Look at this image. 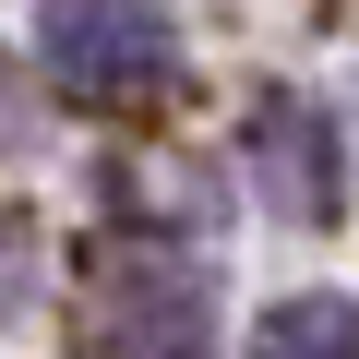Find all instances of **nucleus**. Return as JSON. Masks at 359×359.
I'll return each instance as SVG.
<instances>
[{"instance_id":"3","label":"nucleus","mask_w":359,"mask_h":359,"mask_svg":"<svg viewBox=\"0 0 359 359\" xmlns=\"http://www.w3.org/2000/svg\"><path fill=\"white\" fill-rule=\"evenodd\" d=\"M240 156H252L264 204H276L287 228H335V216H347V144H335V120H323L299 84H264V96H252Z\"/></svg>"},{"instance_id":"1","label":"nucleus","mask_w":359,"mask_h":359,"mask_svg":"<svg viewBox=\"0 0 359 359\" xmlns=\"http://www.w3.org/2000/svg\"><path fill=\"white\" fill-rule=\"evenodd\" d=\"M36 72L60 108H168L192 84V48L144 0H36Z\"/></svg>"},{"instance_id":"4","label":"nucleus","mask_w":359,"mask_h":359,"mask_svg":"<svg viewBox=\"0 0 359 359\" xmlns=\"http://www.w3.org/2000/svg\"><path fill=\"white\" fill-rule=\"evenodd\" d=\"M240 359H359V299L299 287V299H276V311L252 323V347H240Z\"/></svg>"},{"instance_id":"2","label":"nucleus","mask_w":359,"mask_h":359,"mask_svg":"<svg viewBox=\"0 0 359 359\" xmlns=\"http://www.w3.org/2000/svg\"><path fill=\"white\" fill-rule=\"evenodd\" d=\"M84 335L96 359H216V299L168 252H108L84 287Z\"/></svg>"}]
</instances>
